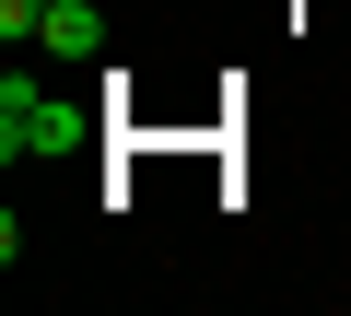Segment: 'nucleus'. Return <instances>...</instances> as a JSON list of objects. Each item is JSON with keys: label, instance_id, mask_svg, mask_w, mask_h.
<instances>
[{"label": "nucleus", "instance_id": "7ed1b4c3", "mask_svg": "<svg viewBox=\"0 0 351 316\" xmlns=\"http://www.w3.org/2000/svg\"><path fill=\"white\" fill-rule=\"evenodd\" d=\"M0 36H12V47H24V36H47V0H0Z\"/></svg>", "mask_w": 351, "mask_h": 316}, {"label": "nucleus", "instance_id": "f257e3e1", "mask_svg": "<svg viewBox=\"0 0 351 316\" xmlns=\"http://www.w3.org/2000/svg\"><path fill=\"white\" fill-rule=\"evenodd\" d=\"M94 141V106H71V94H36L24 71L0 82V152L12 165H59V152H82Z\"/></svg>", "mask_w": 351, "mask_h": 316}, {"label": "nucleus", "instance_id": "f03ea898", "mask_svg": "<svg viewBox=\"0 0 351 316\" xmlns=\"http://www.w3.org/2000/svg\"><path fill=\"white\" fill-rule=\"evenodd\" d=\"M36 47H59V59H106V12L94 0H47V36Z\"/></svg>", "mask_w": 351, "mask_h": 316}]
</instances>
